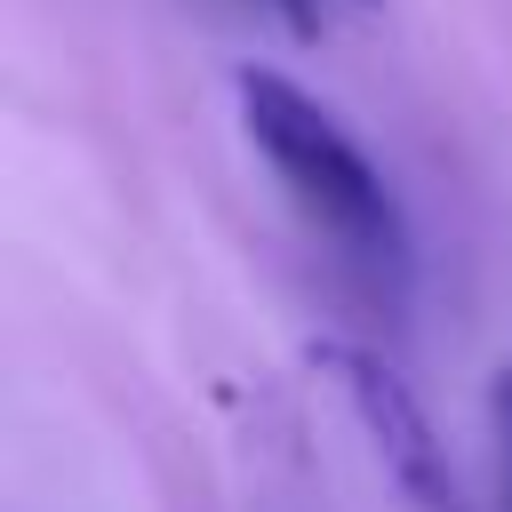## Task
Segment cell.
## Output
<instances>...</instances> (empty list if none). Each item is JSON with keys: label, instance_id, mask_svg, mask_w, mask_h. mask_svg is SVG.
Instances as JSON below:
<instances>
[{"label": "cell", "instance_id": "6da1fadb", "mask_svg": "<svg viewBox=\"0 0 512 512\" xmlns=\"http://www.w3.org/2000/svg\"><path fill=\"white\" fill-rule=\"evenodd\" d=\"M232 104H240L248 144H256L264 168L280 176V192L344 248V264H360V272H376L384 288H400V272H408L400 200H392V184L368 168V152L336 128V112H328L320 96H304L296 80L264 72V64H240V72H232Z\"/></svg>", "mask_w": 512, "mask_h": 512}, {"label": "cell", "instance_id": "7a4b0ae2", "mask_svg": "<svg viewBox=\"0 0 512 512\" xmlns=\"http://www.w3.org/2000/svg\"><path fill=\"white\" fill-rule=\"evenodd\" d=\"M312 368H328V376L344 384L368 448L384 456L392 488H400L416 512H464V504H456V480H448V448L432 440L424 408L408 400V384H400L376 352H360V344H312Z\"/></svg>", "mask_w": 512, "mask_h": 512}, {"label": "cell", "instance_id": "3957f363", "mask_svg": "<svg viewBox=\"0 0 512 512\" xmlns=\"http://www.w3.org/2000/svg\"><path fill=\"white\" fill-rule=\"evenodd\" d=\"M256 8H264L288 40H320V8H312V0H256Z\"/></svg>", "mask_w": 512, "mask_h": 512}, {"label": "cell", "instance_id": "277c9868", "mask_svg": "<svg viewBox=\"0 0 512 512\" xmlns=\"http://www.w3.org/2000/svg\"><path fill=\"white\" fill-rule=\"evenodd\" d=\"M488 408H496V440H504V488H512V360L496 368V384H488Z\"/></svg>", "mask_w": 512, "mask_h": 512}, {"label": "cell", "instance_id": "5b68a950", "mask_svg": "<svg viewBox=\"0 0 512 512\" xmlns=\"http://www.w3.org/2000/svg\"><path fill=\"white\" fill-rule=\"evenodd\" d=\"M352 8H376V0H352Z\"/></svg>", "mask_w": 512, "mask_h": 512}]
</instances>
